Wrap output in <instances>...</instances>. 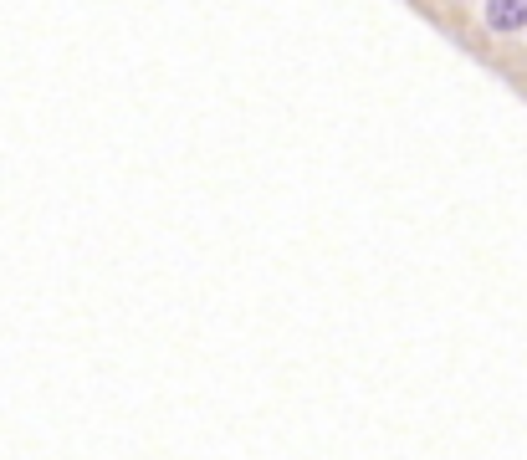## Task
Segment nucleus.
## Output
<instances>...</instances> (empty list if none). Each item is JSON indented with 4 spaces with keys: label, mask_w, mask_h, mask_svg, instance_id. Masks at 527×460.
<instances>
[{
    "label": "nucleus",
    "mask_w": 527,
    "mask_h": 460,
    "mask_svg": "<svg viewBox=\"0 0 527 460\" xmlns=\"http://www.w3.org/2000/svg\"><path fill=\"white\" fill-rule=\"evenodd\" d=\"M481 16H487L492 31H517V26H527V0H492Z\"/></svg>",
    "instance_id": "nucleus-1"
}]
</instances>
